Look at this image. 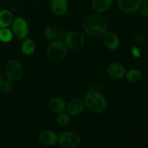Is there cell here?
<instances>
[{"label":"cell","instance_id":"6da1fadb","mask_svg":"<svg viewBox=\"0 0 148 148\" xmlns=\"http://www.w3.org/2000/svg\"><path fill=\"white\" fill-rule=\"evenodd\" d=\"M84 29L91 37H101L106 33L108 29L107 19L101 13L90 14L84 21Z\"/></svg>","mask_w":148,"mask_h":148},{"label":"cell","instance_id":"7a4b0ae2","mask_svg":"<svg viewBox=\"0 0 148 148\" xmlns=\"http://www.w3.org/2000/svg\"><path fill=\"white\" fill-rule=\"evenodd\" d=\"M85 106L94 114H101L107 108V101L105 97L95 90H90L84 99Z\"/></svg>","mask_w":148,"mask_h":148},{"label":"cell","instance_id":"3957f363","mask_svg":"<svg viewBox=\"0 0 148 148\" xmlns=\"http://www.w3.org/2000/svg\"><path fill=\"white\" fill-rule=\"evenodd\" d=\"M67 54V47L66 44L60 40L52 41L48 48L47 57L51 63H59L62 62Z\"/></svg>","mask_w":148,"mask_h":148},{"label":"cell","instance_id":"277c9868","mask_svg":"<svg viewBox=\"0 0 148 148\" xmlns=\"http://www.w3.org/2000/svg\"><path fill=\"white\" fill-rule=\"evenodd\" d=\"M4 71L7 79L11 81L19 80L23 75V69L21 64L14 59H11L7 62Z\"/></svg>","mask_w":148,"mask_h":148},{"label":"cell","instance_id":"5b68a950","mask_svg":"<svg viewBox=\"0 0 148 148\" xmlns=\"http://www.w3.org/2000/svg\"><path fill=\"white\" fill-rule=\"evenodd\" d=\"M80 142V137L74 132H65L58 137V143L63 148H76Z\"/></svg>","mask_w":148,"mask_h":148},{"label":"cell","instance_id":"8992f818","mask_svg":"<svg viewBox=\"0 0 148 148\" xmlns=\"http://www.w3.org/2000/svg\"><path fill=\"white\" fill-rule=\"evenodd\" d=\"M12 31L13 34L20 39H25L28 36L29 27L25 19L22 17H17L13 20L12 23Z\"/></svg>","mask_w":148,"mask_h":148},{"label":"cell","instance_id":"52a82bcc","mask_svg":"<svg viewBox=\"0 0 148 148\" xmlns=\"http://www.w3.org/2000/svg\"><path fill=\"white\" fill-rule=\"evenodd\" d=\"M66 47L72 50H79L85 44V38L82 33L77 31H70L64 37Z\"/></svg>","mask_w":148,"mask_h":148},{"label":"cell","instance_id":"ba28073f","mask_svg":"<svg viewBox=\"0 0 148 148\" xmlns=\"http://www.w3.org/2000/svg\"><path fill=\"white\" fill-rule=\"evenodd\" d=\"M85 106L83 100L77 98H73L68 103L66 110L67 111V114H69L70 116H76L82 114V112L85 109Z\"/></svg>","mask_w":148,"mask_h":148},{"label":"cell","instance_id":"9c48e42d","mask_svg":"<svg viewBox=\"0 0 148 148\" xmlns=\"http://www.w3.org/2000/svg\"><path fill=\"white\" fill-rule=\"evenodd\" d=\"M58 137L56 132L51 130H44L38 134V140L41 144L46 146L54 145L58 143Z\"/></svg>","mask_w":148,"mask_h":148},{"label":"cell","instance_id":"30bf717a","mask_svg":"<svg viewBox=\"0 0 148 148\" xmlns=\"http://www.w3.org/2000/svg\"><path fill=\"white\" fill-rule=\"evenodd\" d=\"M117 4L121 11L133 13L137 11L141 4L140 0H117Z\"/></svg>","mask_w":148,"mask_h":148},{"label":"cell","instance_id":"8fae6325","mask_svg":"<svg viewBox=\"0 0 148 148\" xmlns=\"http://www.w3.org/2000/svg\"><path fill=\"white\" fill-rule=\"evenodd\" d=\"M51 10L56 16H62L68 10V0H51Z\"/></svg>","mask_w":148,"mask_h":148},{"label":"cell","instance_id":"7c38bea8","mask_svg":"<svg viewBox=\"0 0 148 148\" xmlns=\"http://www.w3.org/2000/svg\"><path fill=\"white\" fill-rule=\"evenodd\" d=\"M108 75L113 79H121L124 77L126 73V70L124 66L120 63H112L108 66L107 69Z\"/></svg>","mask_w":148,"mask_h":148},{"label":"cell","instance_id":"4fadbf2b","mask_svg":"<svg viewBox=\"0 0 148 148\" xmlns=\"http://www.w3.org/2000/svg\"><path fill=\"white\" fill-rule=\"evenodd\" d=\"M103 43L107 49L115 50L119 46V37L113 32H106L103 36Z\"/></svg>","mask_w":148,"mask_h":148},{"label":"cell","instance_id":"5bb4252c","mask_svg":"<svg viewBox=\"0 0 148 148\" xmlns=\"http://www.w3.org/2000/svg\"><path fill=\"white\" fill-rule=\"evenodd\" d=\"M49 106L51 111L56 114H62L66 111V104L64 100L59 97H53L49 101Z\"/></svg>","mask_w":148,"mask_h":148},{"label":"cell","instance_id":"9a60e30c","mask_svg":"<svg viewBox=\"0 0 148 148\" xmlns=\"http://www.w3.org/2000/svg\"><path fill=\"white\" fill-rule=\"evenodd\" d=\"M114 0H92V6L96 12L103 13L111 7Z\"/></svg>","mask_w":148,"mask_h":148},{"label":"cell","instance_id":"2e32d148","mask_svg":"<svg viewBox=\"0 0 148 148\" xmlns=\"http://www.w3.org/2000/svg\"><path fill=\"white\" fill-rule=\"evenodd\" d=\"M14 17L12 12L7 10H0V28L8 27L12 23Z\"/></svg>","mask_w":148,"mask_h":148},{"label":"cell","instance_id":"e0dca14e","mask_svg":"<svg viewBox=\"0 0 148 148\" xmlns=\"http://www.w3.org/2000/svg\"><path fill=\"white\" fill-rule=\"evenodd\" d=\"M35 49L36 46L34 42L31 39L26 38L21 46V50L23 54L25 56H30L35 51Z\"/></svg>","mask_w":148,"mask_h":148},{"label":"cell","instance_id":"ac0fdd59","mask_svg":"<svg viewBox=\"0 0 148 148\" xmlns=\"http://www.w3.org/2000/svg\"><path fill=\"white\" fill-rule=\"evenodd\" d=\"M124 76L126 77L127 81L132 83L138 82L142 79V73L137 69H130L128 72H126Z\"/></svg>","mask_w":148,"mask_h":148},{"label":"cell","instance_id":"d6986e66","mask_svg":"<svg viewBox=\"0 0 148 148\" xmlns=\"http://www.w3.org/2000/svg\"><path fill=\"white\" fill-rule=\"evenodd\" d=\"M12 31L8 27L0 28V40L3 43H9L13 39Z\"/></svg>","mask_w":148,"mask_h":148},{"label":"cell","instance_id":"ffe728a7","mask_svg":"<svg viewBox=\"0 0 148 148\" xmlns=\"http://www.w3.org/2000/svg\"><path fill=\"white\" fill-rule=\"evenodd\" d=\"M44 35L49 41H53L58 37V31L53 26H48L44 30Z\"/></svg>","mask_w":148,"mask_h":148},{"label":"cell","instance_id":"44dd1931","mask_svg":"<svg viewBox=\"0 0 148 148\" xmlns=\"http://www.w3.org/2000/svg\"><path fill=\"white\" fill-rule=\"evenodd\" d=\"M71 121V116L69 114H58L57 119H56V122L61 127H65L67 126Z\"/></svg>","mask_w":148,"mask_h":148},{"label":"cell","instance_id":"7402d4cb","mask_svg":"<svg viewBox=\"0 0 148 148\" xmlns=\"http://www.w3.org/2000/svg\"><path fill=\"white\" fill-rule=\"evenodd\" d=\"M12 81L7 79L5 80H2L1 85V90L4 92H9L12 89Z\"/></svg>","mask_w":148,"mask_h":148},{"label":"cell","instance_id":"603a6c76","mask_svg":"<svg viewBox=\"0 0 148 148\" xmlns=\"http://www.w3.org/2000/svg\"><path fill=\"white\" fill-rule=\"evenodd\" d=\"M140 7L142 14L145 17H148V0L143 1V3L140 4Z\"/></svg>","mask_w":148,"mask_h":148},{"label":"cell","instance_id":"cb8c5ba5","mask_svg":"<svg viewBox=\"0 0 148 148\" xmlns=\"http://www.w3.org/2000/svg\"><path fill=\"white\" fill-rule=\"evenodd\" d=\"M131 51H132V54L134 57L135 58H140V56H141V53H140V50H139L138 48L135 46H133L132 47L131 49Z\"/></svg>","mask_w":148,"mask_h":148},{"label":"cell","instance_id":"d4e9b609","mask_svg":"<svg viewBox=\"0 0 148 148\" xmlns=\"http://www.w3.org/2000/svg\"><path fill=\"white\" fill-rule=\"evenodd\" d=\"M2 78H1V77L0 76V89H1V82H2Z\"/></svg>","mask_w":148,"mask_h":148},{"label":"cell","instance_id":"484cf974","mask_svg":"<svg viewBox=\"0 0 148 148\" xmlns=\"http://www.w3.org/2000/svg\"><path fill=\"white\" fill-rule=\"evenodd\" d=\"M140 1H141V2H142V1H147V0H140Z\"/></svg>","mask_w":148,"mask_h":148}]
</instances>
